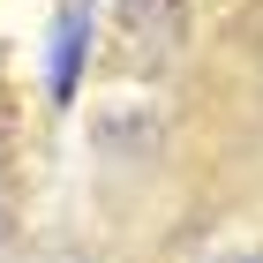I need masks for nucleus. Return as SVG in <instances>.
Segmentation results:
<instances>
[{"instance_id":"nucleus-1","label":"nucleus","mask_w":263,"mask_h":263,"mask_svg":"<svg viewBox=\"0 0 263 263\" xmlns=\"http://www.w3.org/2000/svg\"><path fill=\"white\" fill-rule=\"evenodd\" d=\"M76 53H83V8H68L53 23V98H76Z\"/></svg>"},{"instance_id":"nucleus-2","label":"nucleus","mask_w":263,"mask_h":263,"mask_svg":"<svg viewBox=\"0 0 263 263\" xmlns=\"http://www.w3.org/2000/svg\"><path fill=\"white\" fill-rule=\"evenodd\" d=\"M0 241H8V196H0Z\"/></svg>"},{"instance_id":"nucleus-3","label":"nucleus","mask_w":263,"mask_h":263,"mask_svg":"<svg viewBox=\"0 0 263 263\" xmlns=\"http://www.w3.org/2000/svg\"><path fill=\"white\" fill-rule=\"evenodd\" d=\"M218 263H263V256H218Z\"/></svg>"}]
</instances>
